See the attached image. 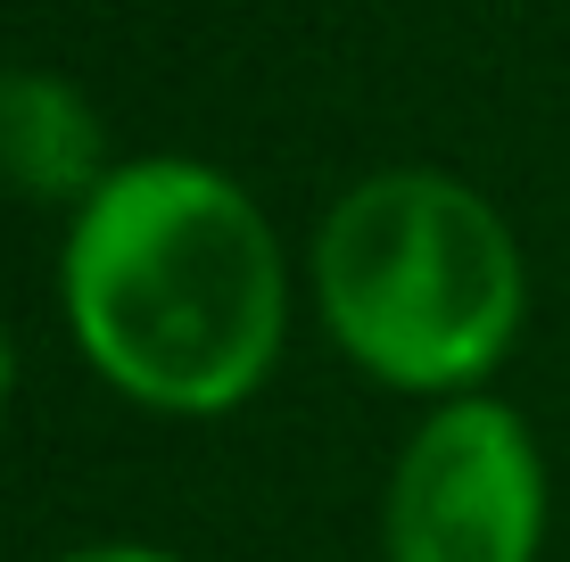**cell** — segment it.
<instances>
[{"instance_id":"1","label":"cell","mask_w":570,"mask_h":562,"mask_svg":"<svg viewBox=\"0 0 570 562\" xmlns=\"http://www.w3.org/2000/svg\"><path fill=\"white\" fill-rule=\"evenodd\" d=\"M58 315L125 405L215 422L273 381L289 347V248L224 166L149 149L67 216Z\"/></svg>"},{"instance_id":"2","label":"cell","mask_w":570,"mask_h":562,"mask_svg":"<svg viewBox=\"0 0 570 562\" xmlns=\"http://www.w3.org/2000/svg\"><path fill=\"white\" fill-rule=\"evenodd\" d=\"M323 339L397 397L488 390L521 339L529 265L488 190L439 166H381L323 207L306 240Z\"/></svg>"},{"instance_id":"3","label":"cell","mask_w":570,"mask_h":562,"mask_svg":"<svg viewBox=\"0 0 570 562\" xmlns=\"http://www.w3.org/2000/svg\"><path fill=\"white\" fill-rule=\"evenodd\" d=\"M554 521L546 447L521 405L471 390L405 431L381 489L389 562H538Z\"/></svg>"},{"instance_id":"4","label":"cell","mask_w":570,"mask_h":562,"mask_svg":"<svg viewBox=\"0 0 570 562\" xmlns=\"http://www.w3.org/2000/svg\"><path fill=\"white\" fill-rule=\"evenodd\" d=\"M116 174L108 116L58 67H0V190L26 207H75Z\"/></svg>"},{"instance_id":"5","label":"cell","mask_w":570,"mask_h":562,"mask_svg":"<svg viewBox=\"0 0 570 562\" xmlns=\"http://www.w3.org/2000/svg\"><path fill=\"white\" fill-rule=\"evenodd\" d=\"M50 562H183V554L149 546V538H100V546H67V554H50Z\"/></svg>"},{"instance_id":"6","label":"cell","mask_w":570,"mask_h":562,"mask_svg":"<svg viewBox=\"0 0 570 562\" xmlns=\"http://www.w3.org/2000/svg\"><path fill=\"white\" fill-rule=\"evenodd\" d=\"M9 397H17V339H9V323H0V414H9Z\"/></svg>"}]
</instances>
